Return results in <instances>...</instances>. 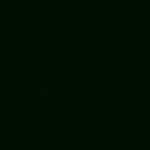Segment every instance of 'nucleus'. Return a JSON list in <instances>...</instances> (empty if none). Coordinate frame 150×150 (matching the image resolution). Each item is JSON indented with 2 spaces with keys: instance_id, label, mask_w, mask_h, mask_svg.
I'll return each instance as SVG.
<instances>
[]
</instances>
